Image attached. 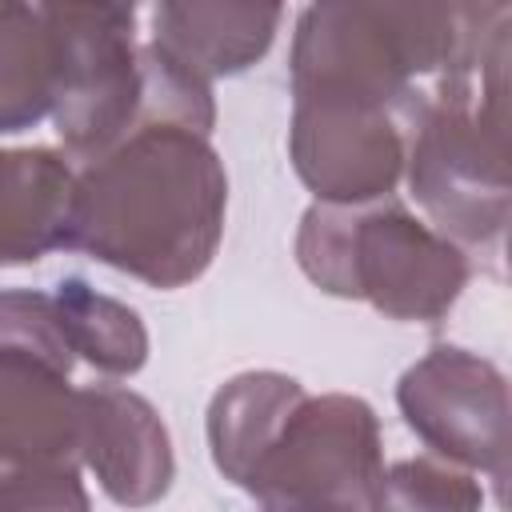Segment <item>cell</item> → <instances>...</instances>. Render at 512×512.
I'll return each mask as SVG.
<instances>
[{"instance_id": "6da1fadb", "label": "cell", "mask_w": 512, "mask_h": 512, "mask_svg": "<svg viewBox=\"0 0 512 512\" xmlns=\"http://www.w3.org/2000/svg\"><path fill=\"white\" fill-rule=\"evenodd\" d=\"M224 208L228 176L208 132L144 120L80 164L64 248L152 288H180L212 264Z\"/></svg>"}, {"instance_id": "7a4b0ae2", "label": "cell", "mask_w": 512, "mask_h": 512, "mask_svg": "<svg viewBox=\"0 0 512 512\" xmlns=\"http://www.w3.org/2000/svg\"><path fill=\"white\" fill-rule=\"evenodd\" d=\"M216 468L268 508H376L380 428L356 396H308L292 376L248 372L208 408Z\"/></svg>"}, {"instance_id": "3957f363", "label": "cell", "mask_w": 512, "mask_h": 512, "mask_svg": "<svg viewBox=\"0 0 512 512\" xmlns=\"http://www.w3.org/2000/svg\"><path fill=\"white\" fill-rule=\"evenodd\" d=\"M296 104L396 112L456 72V40L440 0H316L292 40Z\"/></svg>"}, {"instance_id": "277c9868", "label": "cell", "mask_w": 512, "mask_h": 512, "mask_svg": "<svg viewBox=\"0 0 512 512\" xmlns=\"http://www.w3.org/2000/svg\"><path fill=\"white\" fill-rule=\"evenodd\" d=\"M404 168L432 228L500 264L508 224L504 68L440 72L404 112Z\"/></svg>"}, {"instance_id": "5b68a950", "label": "cell", "mask_w": 512, "mask_h": 512, "mask_svg": "<svg viewBox=\"0 0 512 512\" xmlns=\"http://www.w3.org/2000/svg\"><path fill=\"white\" fill-rule=\"evenodd\" d=\"M296 260L332 296L368 300L392 320L436 324L468 284V252L420 224L400 200L312 204L296 236Z\"/></svg>"}, {"instance_id": "8992f818", "label": "cell", "mask_w": 512, "mask_h": 512, "mask_svg": "<svg viewBox=\"0 0 512 512\" xmlns=\"http://www.w3.org/2000/svg\"><path fill=\"white\" fill-rule=\"evenodd\" d=\"M56 68L52 120L64 156L84 164L140 124L148 84L144 0H32Z\"/></svg>"}, {"instance_id": "52a82bcc", "label": "cell", "mask_w": 512, "mask_h": 512, "mask_svg": "<svg viewBox=\"0 0 512 512\" xmlns=\"http://www.w3.org/2000/svg\"><path fill=\"white\" fill-rule=\"evenodd\" d=\"M80 392L68 372L0 348V508H84Z\"/></svg>"}, {"instance_id": "ba28073f", "label": "cell", "mask_w": 512, "mask_h": 512, "mask_svg": "<svg viewBox=\"0 0 512 512\" xmlns=\"http://www.w3.org/2000/svg\"><path fill=\"white\" fill-rule=\"evenodd\" d=\"M408 428L440 456L492 476L504 492L508 480V388L496 364L468 348L436 344L396 388Z\"/></svg>"}, {"instance_id": "9c48e42d", "label": "cell", "mask_w": 512, "mask_h": 512, "mask_svg": "<svg viewBox=\"0 0 512 512\" xmlns=\"http://www.w3.org/2000/svg\"><path fill=\"white\" fill-rule=\"evenodd\" d=\"M296 176L328 204H360L388 196L404 172V120L396 112L360 108H292Z\"/></svg>"}, {"instance_id": "30bf717a", "label": "cell", "mask_w": 512, "mask_h": 512, "mask_svg": "<svg viewBox=\"0 0 512 512\" xmlns=\"http://www.w3.org/2000/svg\"><path fill=\"white\" fill-rule=\"evenodd\" d=\"M84 464L116 504H152L172 484V448L148 400L116 384L80 388Z\"/></svg>"}, {"instance_id": "8fae6325", "label": "cell", "mask_w": 512, "mask_h": 512, "mask_svg": "<svg viewBox=\"0 0 512 512\" xmlns=\"http://www.w3.org/2000/svg\"><path fill=\"white\" fill-rule=\"evenodd\" d=\"M284 0H156V44L196 76H232L256 64Z\"/></svg>"}, {"instance_id": "7c38bea8", "label": "cell", "mask_w": 512, "mask_h": 512, "mask_svg": "<svg viewBox=\"0 0 512 512\" xmlns=\"http://www.w3.org/2000/svg\"><path fill=\"white\" fill-rule=\"evenodd\" d=\"M72 180L68 160L48 148L0 152V264H28L64 248Z\"/></svg>"}, {"instance_id": "4fadbf2b", "label": "cell", "mask_w": 512, "mask_h": 512, "mask_svg": "<svg viewBox=\"0 0 512 512\" xmlns=\"http://www.w3.org/2000/svg\"><path fill=\"white\" fill-rule=\"evenodd\" d=\"M56 68L44 20L32 0H0V132L52 116Z\"/></svg>"}, {"instance_id": "5bb4252c", "label": "cell", "mask_w": 512, "mask_h": 512, "mask_svg": "<svg viewBox=\"0 0 512 512\" xmlns=\"http://www.w3.org/2000/svg\"><path fill=\"white\" fill-rule=\"evenodd\" d=\"M68 344L76 356H84L92 368L108 372V376H132L140 372L144 356H148V336L140 316L112 300L92 292L84 280H60L52 292Z\"/></svg>"}, {"instance_id": "9a60e30c", "label": "cell", "mask_w": 512, "mask_h": 512, "mask_svg": "<svg viewBox=\"0 0 512 512\" xmlns=\"http://www.w3.org/2000/svg\"><path fill=\"white\" fill-rule=\"evenodd\" d=\"M0 348L28 352L60 372H72V360H76L56 300L24 288L0 292Z\"/></svg>"}, {"instance_id": "2e32d148", "label": "cell", "mask_w": 512, "mask_h": 512, "mask_svg": "<svg viewBox=\"0 0 512 512\" xmlns=\"http://www.w3.org/2000/svg\"><path fill=\"white\" fill-rule=\"evenodd\" d=\"M380 504L392 508H476L480 488L452 468H440L432 460H404L392 472L380 476Z\"/></svg>"}, {"instance_id": "e0dca14e", "label": "cell", "mask_w": 512, "mask_h": 512, "mask_svg": "<svg viewBox=\"0 0 512 512\" xmlns=\"http://www.w3.org/2000/svg\"><path fill=\"white\" fill-rule=\"evenodd\" d=\"M456 40V72H484L508 60V0H440Z\"/></svg>"}]
</instances>
